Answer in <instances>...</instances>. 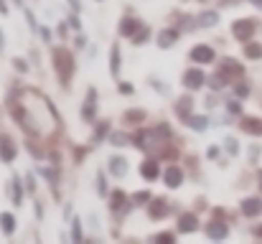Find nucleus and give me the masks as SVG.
<instances>
[{
  "label": "nucleus",
  "mask_w": 262,
  "mask_h": 244,
  "mask_svg": "<svg viewBox=\"0 0 262 244\" xmlns=\"http://www.w3.org/2000/svg\"><path fill=\"white\" fill-rule=\"evenodd\" d=\"M171 138V127L168 125H158V127H148V130H140L138 138H135V145L145 153H153L158 148H163V143Z\"/></svg>",
  "instance_id": "1"
},
{
  "label": "nucleus",
  "mask_w": 262,
  "mask_h": 244,
  "mask_svg": "<svg viewBox=\"0 0 262 244\" xmlns=\"http://www.w3.org/2000/svg\"><path fill=\"white\" fill-rule=\"evenodd\" d=\"M54 66H56V74L61 81H69L74 74V56L64 49H54Z\"/></svg>",
  "instance_id": "2"
},
{
  "label": "nucleus",
  "mask_w": 262,
  "mask_h": 244,
  "mask_svg": "<svg viewBox=\"0 0 262 244\" xmlns=\"http://www.w3.org/2000/svg\"><path fill=\"white\" fill-rule=\"evenodd\" d=\"M255 31H257V26H255V20H252V18H239V20H234V26H232L234 38H237V41H242V43H247V41L255 36Z\"/></svg>",
  "instance_id": "3"
},
{
  "label": "nucleus",
  "mask_w": 262,
  "mask_h": 244,
  "mask_svg": "<svg viewBox=\"0 0 262 244\" xmlns=\"http://www.w3.org/2000/svg\"><path fill=\"white\" fill-rule=\"evenodd\" d=\"M181 81H183V86H186V89H201V86L206 84V74H204L199 66H191V69H186V72H183Z\"/></svg>",
  "instance_id": "4"
},
{
  "label": "nucleus",
  "mask_w": 262,
  "mask_h": 244,
  "mask_svg": "<svg viewBox=\"0 0 262 244\" xmlns=\"http://www.w3.org/2000/svg\"><path fill=\"white\" fill-rule=\"evenodd\" d=\"M188 56H191V61H193V64H204V66H206V64H211V61L216 59L214 49H211V46H206V43H199V46H193Z\"/></svg>",
  "instance_id": "5"
},
{
  "label": "nucleus",
  "mask_w": 262,
  "mask_h": 244,
  "mask_svg": "<svg viewBox=\"0 0 262 244\" xmlns=\"http://www.w3.org/2000/svg\"><path fill=\"white\" fill-rule=\"evenodd\" d=\"M206 237L209 239H227V234H229V227H227V221H222V219H211L209 224H206Z\"/></svg>",
  "instance_id": "6"
},
{
  "label": "nucleus",
  "mask_w": 262,
  "mask_h": 244,
  "mask_svg": "<svg viewBox=\"0 0 262 244\" xmlns=\"http://www.w3.org/2000/svg\"><path fill=\"white\" fill-rule=\"evenodd\" d=\"M15 156H18L15 143H13L8 135H0V161L3 163H13L15 161Z\"/></svg>",
  "instance_id": "7"
},
{
  "label": "nucleus",
  "mask_w": 262,
  "mask_h": 244,
  "mask_svg": "<svg viewBox=\"0 0 262 244\" xmlns=\"http://www.w3.org/2000/svg\"><path fill=\"white\" fill-rule=\"evenodd\" d=\"M110 209H112V211H117V214H122V211L127 214V211L133 209V204H130V201H127V196L117 188V191H112V196H110Z\"/></svg>",
  "instance_id": "8"
},
{
  "label": "nucleus",
  "mask_w": 262,
  "mask_h": 244,
  "mask_svg": "<svg viewBox=\"0 0 262 244\" xmlns=\"http://www.w3.org/2000/svg\"><path fill=\"white\" fill-rule=\"evenodd\" d=\"M163 181H166L168 188H181V183H183V170H181L178 165H166Z\"/></svg>",
  "instance_id": "9"
},
{
  "label": "nucleus",
  "mask_w": 262,
  "mask_h": 244,
  "mask_svg": "<svg viewBox=\"0 0 262 244\" xmlns=\"http://www.w3.org/2000/svg\"><path fill=\"white\" fill-rule=\"evenodd\" d=\"M148 216H150L153 221H161V219H166V216H168V204H166L163 198H150Z\"/></svg>",
  "instance_id": "10"
},
{
  "label": "nucleus",
  "mask_w": 262,
  "mask_h": 244,
  "mask_svg": "<svg viewBox=\"0 0 262 244\" xmlns=\"http://www.w3.org/2000/svg\"><path fill=\"white\" fill-rule=\"evenodd\" d=\"M199 229V219H196V214H181L178 216V232L181 234H191V232H196Z\"/></svg>",
  "instance_id": "11"
},
{
  "label": "nucleus",
  "mask_w": 262,
  "mask_h": 244,
  "mask_svg": "<svg viewBox=\"0 0 262 244\" xmlns=\"http://www.w3.org/2000/svg\"><path fill=\"white\" fill-rule=\"evenodd\" d=\"M181 38V33L176 28H163L158 33V49H173V43Z\"/></svg>",
  "instance_id": "12"
},
{
  "label": "nucleus",
  "mask_w": 262,
  "mask_h": 244,
  "mask_svg": "<svg viewBox=\"0 0 262 244\" xmlns=\"http://www.w3.org/2000/svg\"><path fill=\"white\" fill-rule=\"evenodd\" d=\"M94 115H97V92H94V89H89L87 92V102L82 104V117H84L87 122H92V120H94Z\"/></svg>",
  "instance_id": "13"
},
{
  "label": "nucleus",
  "mask_w": 262,
  "mask_h": 244,
  "mask_svg": "<svg viewBox=\"0 0 262 244\" xmlns=\"http://www.w3.org/2000/svg\"><path fill=\"white\" fill-rule=\"evenodd\" d=\"M143 23L138 20V18H122L120 20V36H127V38H133L135 33H138V28H140Z\"/></svg>",
  "instance_id": "14"
},
{
  "label": "nucleus",
  "mask_w": 262,
  "mask_h": 244,
  "mask_svg": "<svg viewBox=\"0 0 262 244\" xmlns=\"http://www.w3.org/2000/svg\"><path fill=\"white\" fill-rule=\"evenodd\" d=\"M242 214L245 216H260L262 214V198H245L242 201Z\"/></svg>",
  "instance_id": "15"
},
{
  "label": "nucleus",
  "mask_w": 262,
  "mask_h": 244,
  "mask_svg": "<svg viewBox=\"0 0 262 244\" xmlns=\"http://www.w3.org/2000/svg\"><path fill=\"white\" fill-rule=\"evenodd\" d=\"M107 165H110V173L117 175V178H122L127 173V158H122V156H112Z\"/></svg>",
  "instance_id": "16"
},
{
  "label": "nucleus",
  "mask_w": 262,
  "mask_h": 244,
  "mask_svg": "<svg viewBox=\"0 0 262 244\" xmlns=\"http://www.w3.org/2000/svg\"><path fill=\"white\" fill-rule=\"evenodd\" d=\"M158 168H161V165L156 161H143V165H140V175H143L145 181H156V178L161 175Z\"/></svg>",
  "instance_id": "17"
},
{
  "label": "nucleus",
  "mask_w": 262,
  "mask_h": 244,
  "mask_svg": "<svg viewBox=\"0 0 262 244\" xmlns=\"http://www.w3.org/2000/svg\"><path fill=\"white\" fill-rule=\"evenodd\" d=\"M0 229H3L5 237H10V234L15 232V216H13L10 211H3V214H0Z\"/></svg>",
  "instance_id": "18"
},
{
  "label": "nucleus",
  "mask_w": 262,
  "mask_h": 244,
  "mask_svg": "<svg viewBox=\"0 0 262 244\" xmlns=\"http://www.w3.org/2000/svg\"><path fill=\"white\" fill-rule=\"evenodd\" d=\"M222 77H242V66L237 64V61H232V59H224V64H222Z\"/></svg>",
  "instance_id": "19"
},
{
  "label": "nucleus",
  "mask_w": 262,
  "mask_h": 244,
  "mask_svg": "<svg viewBox=\"0 0 262 244\" xmlns=\"http://www.w3.org/2000/svg\"><path fill=\"white\" fill-rule=\"evenodd\" d=\"M188 127L196 130V132H204L209 127V117H201V115H188Z\"/></svg>",
  "instance_id": "20"
},
{
  "label": "nucleus",
  "mask_w": 262,
  "mask_h": 244,
  "mask_svg": "<svg viewBox=\"0 0 262 244\" xmlns=\"http://www.w3.org/2000/svg\"><path fill=\"white\" fill-rule=\"evenodd\" d=\"M10 188H13V204H15V206H20V204H23V181H20L18 175H13Z\"/></svg>",
  "instance_id": "21"
},
{
  "label": "nucleus",
  "mask_w": 262,
  "mask_h": 244,
  "mask_svg": "<svg viewBox=\"0 0 262 244\" xmlns=\"http://www.w3.org/2000/svg\"><path fill=\"white\" fill-rule=\"evenodd\" d=\"M110 72H112V77L120 74V46L117 43L110 49Z\"/></svg>",
  "instance_id": "22"
},
{
  "label": "nucleus",
  "mask_w": 262,
  "mask_h": 244,
  "mask_svg": "<svg viewBox=\"0 0 262 244\" xmlns=\"http://www.w3.org/2000/svg\"><path fill=\"white\" fill-rule=\"evenodd\" d=\"M199 23H201V26H206V28H211V26H216V23H219V13L206 10V13H201V15H199Z\"/></svg>",
  "instance_id": "23"
},
{
  "label": "nucleus",
  "mask_w": 262,
  "mask_h": 244,
  "mask_svg": "<svg viewBox=\"0 0 262 244\" xmlns=\"http://www.w3.org/2000/svg\"><path fill=\"white\" fill-rule=\"evenodd\" d=\"M245 56H247V59H262V46L247 41V43H245Z\"/></svg>",
  "instance_id": "24"
},
{
  "label": "nucleus",
  "mask_w": 262,
  "mask_h": 244,
  "mask_svg": "<svg viewBox=\"0 0 262 244\" xmlns=\"http://www.w3.org/2000/svg\"><path fill=\"white\" fill-rule=\"evenodd\" d=\"M242 127H245L247 132H252V135H260L262 132V122L260 120H255V117H247V120L242 122Z\"/></svg>",
  "instance_id": "25"
},
{
  "label": "nucleus",
  "mask_w": 262,
  "mask_h": 244,
  "mask_svg": "<svg viewBox=\"0 0 262 244\" xmlns=\"http://www.w3.org/2000/svg\"><path fill=\"white\" fill-rule=\"evenodd\" d=\"M148 38H150V28H148V26H140V28H138V33L133 36V43H135V46H140V43H145Z\"/></svg>",
  "instance_id": "26"
},
{
  "label": "nucleus",
  "mask_w": 262,
  "mask_h": 244,
  "mask_svg": "<svg viewBox=\"0 0 262 244\" xmlns=\"http://www.w3.org/2000/svg\"><path fill=\"white\" fill-rule=\"evenodd\" d=\"M122 120H125V122H143V120H145V112H143V109H127V112L122 115Z\"/></svg>",
  "instance_id": "27"
},
{
  "label": "nucleus",
  "mask_w": 262,
  "mask_h": 244,
  "mask_svg": "<svg viewBox=\"0 0 262 244\" xmlns=\"http://www.w3.org/2000/svg\"><path fill=\"white\" fill-rule=\"evenodd\" d=\"M72 239H74L77 244L84 242V232H82V221H79V219L72 221Z\"/></svg>",
  "instance_id": "28"
},
{
  "label": "nucleus",
  "mask_w": 262,
  "mask_h": 244,
  "mask_svg": "<svg viewBox=\"0 0 262 244\" xmlns=\"http://www.w3.org/2000/svg\"><path fill=\"white\" fill-rule=\"evenodd\" d=\"M97 186H99V188H97V193H99V196L104 198V196L110 193V188H107V181H104V175H102V173L97 175Z\"/></svg>",
  "instance_id": "29"
},
{
  "label": "nucleus",
  "mask_w": 262,
  "mask_h": 244,
  "mask_svg": "<svg viewBox=\"0 0 262 244\" xmlns=\"http://www.w3.org/2000/svg\"><path fill=\"white\" fill-rule=\"evenodd\" d=\"M23 13H26V18H28V26H31V31H38V23H36V18H33V13H31L28 8H23Z\"/></svg>",
  "instance_id": "30"
},
{
  "label": "nucleus",
  "mask_w": 262,
  "mask_h": 244,
  "mask_svg": "<svg viewBox=\"0 0 262 244\" xmlns=\"http://www.w3.org/2000/svg\"><path fill=\"white\" fill-rule=\"evenodd\" d=\"M117 92H120V94H133L135 89H133V84H130V81H120V86H117Z\"/></svg>",
  "instance_id": "31"
},
{
  "label": "nucleus",
  "mask_w": 262,
  "mask_h": 244,
  "mask_svg": "<svg viewBox=\"0 0 262 244\" xmlns=\"http://www.w3.org/2000/svg\"><path fill=\"white\" fill-rule=\"evenodd\" d=\"M107 132H110V122H104V125H99V130L94 132V140H102V138H104Z\"/></svg>",
  "instance_id": "32"
},
{
  "label": "nucleus",
  "mask_w": 262,
  "mask_h": 244,
  "mask_svg": "<svg viewBox=\"0 0 262 244\" xmlns=\"http://www.w3.org/2000/svg\"><path fill=\"white\" fill-rule=\"evenodd\" d=\"M133 201H135V204H148V201H150V193H148V191H140V193H135Z\"/></svg>",
  "instance_id": "33"
},
{
  "label": "nucleus",
  "mask_w": 262,
  "mask_h": 244,
  "mask_svg": "<svg viewBox=\"0 0 262 244\" xmlns=\"http://www.w3.org/2000/svg\"><path fill=\"white\" fill-rule=\"evenodd\" d=\"M13 66H15V69H18V72H23V74H26V72H28V64H26V61H23V59H13Z\"/></svg>",
  "instance_id": "34"
},
{
  "label": "nucleus",
  "mask_w": 262,
  "mask_h": 244,
  "mask_svg": "<svg viewBox=\"0 0 262 244\" xmlns=\"http://www.w3.org/2000/svg\"><path fill=\"white\" fill-rule=\"evenodd\" d=\"M224 145L229 148V153H232V156H237V153H239V148H237V140H232V138H227V143H224Z\"/></svg>",
  "instance_id": "35"
},
{
  "label": "nucleus",
  "mask_w": 262,
  "mask_h": 244,
  "mask_svg": "<svg viewBox=\"0 0 262 244\" xmlns=\"http://www.w3.org/2000/svg\"><path fill=\"white\" fill-rule=\"evenodd\" d=\"M112 143H115V145H122V143H127V135H122V132H115V135H112Z\"/></svg>",
  "instance_id": "36"
},
{
  "label": "nucleus",
  "mask_w": 262,
  "mask_h": 244,
  "mask_svg": "<svg viewBox=\"0 0 262 244\" xmlns=\"http://www.w3.org/2000/svg\"><path fill=\"white\" fill-rule=\"evenodd\" d=\"M176 237L173 234H158V237H156V242H173Z\"/></svg>",
  "instance_id": "37"
},
{
  "label": "nucleus",
  "mask_w": 262,
  "mask_h": 244,
  "mask_svg": "<svg viewBox=\"0 0 262 244\" xmlns=\"http://www.w3.org/2000/svg\"><path fill=\"white\" fill-rule=\"evenodd\" d=\"M237 94H239V97H247V94H250V86H247V84H239Z\"/></svg>",
  "instance_id": "38"
},
{
  "label": "nucleus",
  "mask_w": 262,
  "mask_h": 244,
  "mask_svg": "<svg viewBox=\"0 0 262 244\" xmlns=\"http://www.w3.org/2000/svg\"><path fill=\"white\" fill-rule=\"evenodd\" d=\"M26 183H28V193H36V183H33L31 175H26Z\"/></svg>",
  "instance_id": "39"
},
{
  "label": "nucleus",
  "mask_w": 262,
  "mask_h": 244,
  "mask_svg": "<svg viewBox=\"0 0 262 244\" xmlns=\"http://www.w3.org/2000/svg\"><path fill=\"white\" fill-rule=\"evenodd\" d=\"M72 28H74V31H82V23H79V18H77V15L72 18Z\"/></svg>",
  "instance_id": "40"
},
{
  "label": "nucleus",
  "mask_w": 262,
  "mask_h": 244,
  "mask_svg": "<svg viewBox=\"0 0 262 244\" xmlns=\"http://www.w3.org/2000/svg\"><path fill=\"white\" fill-rule=\"evenodd\" d=\"M41 38H43V41H51V31H49V28H41Z\"/></svg>",
  "instance_id": "41"
},
{
  "label": "nucleus",
  "mask_w": 262,
  "mask_h": 244,
  "mask_svg": "<svg viewBox=\"0 0 262 244\" xmlns=\"http://www.w3.org/2000/svg\"><path fill=\"white\" fill-rule=\"evenodd\" d=\"M3 49H5V36H3V28H0V54H3Z\"/></svg>",
  "instance_id": "42"
},
{
  "label": "nucleus",
  "mask_w": 262,
  "mask_h": 244,
  "mask_svg": "<svg viewBox=\"0 0 262 244\" xmlns=\"http://www.w3.org/2000/svg\"><path fill=\"white\" fill-rule=\"evenodd\" d=\"M0 13H3V15L8 13V3H5V0H0Z\"/></svg>",
  "instance_id": "43"
},
{
  "label": "nucleus",
  "mask_w": 262,
  "mask_h": 244,
  "mask_svg": "<svg viewBox=\"0 0 262 244\" xmlns=\"http://www.w3.org/2000/svg\"><path fill=\"white\" fill-rule=\"evenodd\" d=\"M72 8H74V10L79 13V10H82V5H79V0H72Z\"/></svg>",
  "instance_id": "44"
},
{
  "label": "nucleus",
  "mask_w": 262,
  "mask_h": 244,
  "mask_svg": "<svg viewBox=\"0 0 262 244\" xmlns=\"http://www.w3.org/2000/svg\"><path fill=\"white\" fill-rule=\"evenodd\" d=\"M13 3H15V5H18V8H20V10H23V8H26V3H23V0H13Z\"/></svg>",
  "instance_id": "45"
},
{
  "label": "nucleus",
  "mask_w": 262,
  "mask_h": 244,
  "mask_svg": "<svg viewBox=\"0 0 262 244\" xmlns=\"http://www.w3.org/2000/svg\"><path fill=\"white\" fill-rule=\"evenodd\" d=\"M252 3H257V5H260V8H262V0H252Z\"/></svg>",
  "instance_id": "46"
},
{
  "label": "nucleus",
  "mask_w": 262,
  "mask_h": 244,
  "mask_svg": "<svg viewBox=\"0 0 262 244\" xmlns=\"http://www.w3.org/2000/svg\"><path fill=\"white\" fill-rule=\"evenodd\" d=\"M260 183H262V170H260Z\"/></svg>",
  "instance_id": "47"
},
{
  "label": "nucleus",
  "mask_w": 262,
  "mask_h": 244,
  "mask_svg": "<svg viewBox=\"0 0 262 244\" xmlns=\"http://www.w3.org/2000/svg\"><path fill=\"white\" fill-rule=\"evenodd\" d=\"M99 3H102V0H99Z\"/></svg>",
  "instance_id": "48"
}]
</instances>
